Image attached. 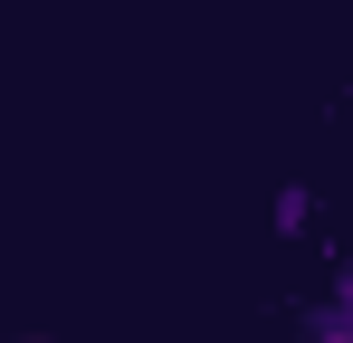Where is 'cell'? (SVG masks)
<instances>
[{
  "mask_svg": "<svg viewBox=\"0 0 353 343\" xmlns=\"http://www.w3.org/2000/svg\"><path fill=\"white\" fill-rule=\"evenodd\" d=\"M268 220H277V229H287V238H296V229L315 220V200H305V191H296V181H287V191H277V200H268Z\"/></svg>",
  "mask_w": 353,
  "mask_h": 343,
  "instance_id": "6da1fadb",
  "label": "cell"
},
{
  "mask_svg": "<svg viewBox=\"0 0 353 343\" xmlns=\"http://www.w3.org/2000/svg\"><path fill=\"white\" fill-rule=\"evenodd\" d=\"M19 343H48V334H19Z\"/></svg>",
  "mask_w": 353,
  "mask_h": 343,
  "instance_id": "7a4b0ae2",
  "label": "cell"
}]
</instances>
